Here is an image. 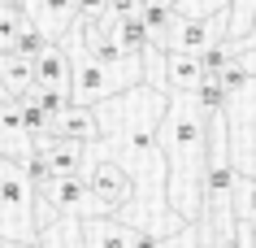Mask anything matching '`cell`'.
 Segmentation results:
<instances>
[{
	"instance_id": "cell-1",
	"label": "cell",
	"mask_w": 256,
	"mask_h": 248,
	"mask_svg": "<svg viewBox=\"0 0 256 248\" xmlns=\"http://www.w3.org/2000/svg\"><path fill=\"white\" fill-rule=\"evenodd\" d=\"M165 157V200L182 222L204 213V157H208V118L200 113L191 92H170L161 122Z\"/></svg>"
},
{
	"instance_id": "cell-2",
	"label": "cell",
	"mask_w": 256,
	"mask_h": 248,
	"mask_svg": "<svg viewBox=\"0 0 256 248\" xmlns=\"http://www.w3.org/2000/svg\"><path fill=\"white\" fill-rule=\"evenodd\" d=\"M165 105L170 92L152 87V83H135L126 92L96 100V118H100V139L104 148L96 152L87 144V161L96 157H122V152H148L161 144V122H165Z\"/></svg>"
},
{
	"instance_id": "cell-3",
	"label": "cell",
	"mask_w": 256,
	"mask_h": 248,
	"mask_svg": "<svg viewBox=\"0 0 256 248\" xmlns=\"http://www.w3.org/2000/svg\"><path fill=\"white\" fill-rule=\"evenodd\" d=\"M35 187H30L22 161L0 157V239L35 244Z\"/></svg>"
},
{
	"instance_id": "cell-4",
	"label": "cell",
	"mask_w": 256,
	"mask_h": 248,
	"mask_svg": "<svg viewBox=\"0 0 256 248\" xmlns=\"http://www.w3.org/2000/svg\"><path fill=\"white\" fill-rule=\"evenodd\" d=\"M82 179H87V192H92V213H118V209L135 196L130 170H126L122 161H113V157H96V161H87Z\"/></svg>"
},
{
	"instance_id": "cell-5",
	"label": "cell",
	"mask_w": 256,
	"mask_h": 248,
	"mask_svg": "<svg viewBox=\"0 0 256 248\" xmlns=\"http://www.w3.org/2000/svg\"><path fill=\"white\" fill-rule=\"evenodd\" d=\"M35 196H40L52 213H78V218H92V192H87V179H82V174L48 179Z\"/></svg>"
},
{
	"instance_id": "cell-6",
	"label": "cell",
	"mask_w": 256,
	"mask_h": 248,
	"mask_svg": "<svg viewBox=\"0 0 256 248\" xmlns=\"http://www.w3.org/2000/svg\"><path fill=\"white\" fill-rule=\"evenodd\" d=\"M22 9L48 40H66V31L78 22V5L74 0H22Z\"/></svg>"
},
{
	"instance_id": "cell-7",
	"label": "cell",
	"mask_w": 256,
	"mask_h": 248,
	"mask_svg": "<svg viewBox=\"0 0 256 248\" xmlns=\"http://www.w3.org/2000/svg\"><path fill=\"white\" fill-rule=\"evenodd\" d=\"M135 226L122 222L118 213H92L82 218V248H130L135 244Z\"/></svg>"
},
{
	"instance_id": "cell-8",
	"label": "cell",
	"mask_w": 256,
	"mask_h": 248,
	"mask_svg": "<svg viewBox=\"0 0 256 248\" xmlns=\"http://www.w3.org/2000/svg\"><path fill=\"white\" fill-rule=\"evenodd\" d=\"M35 66V83L40 87H61V92H74V66H70V48L61 40H48L44 53L30 61Z\"/></svg>"
},
{
	"instance_id": "cell-9",
	"label": "cell",
	"mask_w": 256,
	"mask_h": 248,
	"mask_svg": "<svg viewBox=\"0 0 256 248\" xmlns=\"http://www.w3.org/2000/svg\"><path fill=\"white\" fill-rule=\"evenodd\" d=\"M35 148L44 152V161H48V170H52V179H70V174H82V170H87V144H78V139L48 135V139H40Z\"/></svg>"
},
{
	"instance_id": "cell-10",
	"label": "cell",
	"mask_w": 256,
	"mask_h": 248,
	"mask_svg": "<svg viewBox=\"0 0 256 248\" xmlns=\"http://www.w3.org/2000/svg\"><path fill=\"white\" fill-rule=\"evenodd\" d=\"M48 135L78 139V144H96V139H100V118H96V105H74V100H70L66 109L52 118V131H48Z\"/></svg>"
},
{
	"instance_id": "cell-11",
	"label": "cell",
	"mask_w": 256,
	"mask_h": 248,
	"mask_svg": "<svg viewBox=\"0 0 256 248\" xmlns=\"http://www.w3.org/2000/svg\"><path fill=\"white\" fill-rule=\"evenodd\" d=\"M35 148V139L26 135V126L18 118V100H9L0 92V157L9 161H26V152Z\"/></svg>"
},
{
	"instance_id": "cell-12",
	"label": "cell",
	"mask_w": 256,
	"mask_h": 248,
	"mask_svg": "<svg viewBox=\"0 0 256 248\" xmlns=\"http://www.w3.org/2000/svg\"><path fill=\"white\" fill-rule=\"evenodd\" d=\"M35 87V66H30L26 57H18L14 48H4L0 53V92L9 100H22Z\"/></svg>"
},
{
	"instance_id": "cell-13",
	"label": "cell",
	"mask_w": 256,
	"mask_h": 248,
	"mask_svg": "<svg viewBox=\"0 0 256 248\" xmlns=\"http://www.w3.org/2000/svg\"><path fill=\"white\" fill-rule=\"evenodd\" d=\"M108 35H113V40H118L126 53H144V48L152 44V31H148V22H144L139 14H130V18H122V22H113V27H108Z\"/></svg>"
},
{
	"instance_id": "cell-14",
	"label": "cell",
	"mask_w": 256,
	"mask_h": 248,
	"mask_svg": "<svg viewBox=\"0 0 256 248\" xmlns=\"http://www.w3.org/2000/svg\"><path fill=\"white\" fill-rule=\"evenodd\" d=\"M26 22L30 18H26V9H22V0H0V53L14 48L18 31L26 27Z\"/></svg>"
},
{
	"instance_id": "cell-15",
	"label": "cell",
	"mask_w": 256,
	"mask_h": 248,
	"mask_svg": "<svg viewBox=\"0 0 256 248\" xmlns=\"http://www.w3.org/2000/svg\"><path fill=\"white\" fill-rule=\"evenodd\" d=\"M191 96H196V105H200V113H204V118H217V113H226V105H230L226 87H222L217 79H204L200 87L191 92Z\"/></svg>"
},
{
	"instance_id": "cell-16",
	"label": "cell",
	"mask_w": 256,
	"mask_h": 248,
	"mask_svg": "<svg viewBox=\"0 0 256 248\" xmlns=\"http://www.w3.org/2000/svg\"><path fill=\"white\" fill-rule=\"evenodd\" d=\"M44 44H48V35H44L35 22H26V27L18 31V40H14V53H18V57H26V61H35V57L44 53Z\"/></svg>"
},
{
	"instance_id": "cell-17",
	"label": "cell",
	"mask_w": 256,
	"mask_h": 248,
	"mask_svg": "<svg viewBox=\"0 0 256 248\" xmlns=\"http://www.w3.org/2000/svg\"><path fill=\"white\" fill-rule=\"evenodd\" d=\"M217 9H230V0H174L178 18H208Z\"/></svg>"
},
{
	"instance_id": "cell-18",
	"label": "cell",
	"mask_w": 256,
	"mask_h": 248,
	"mask_svg": "<svg viewBox=\"0 0 256 248\" xmlns=\"http://www.w3.org/2000/svg\"><path fill=\"white\" fill-rule=\"evenodd\" d=\"M256 0H230V22H226V40H243L248 31V18H252Z\"/></svg>"
},
{
	"instance_id": "cell-19",
	"label": "cell",
	"mask_w": 256,
	"mask_h": 248,
	"mask_svg": "<svg viewBox=\"0 0 256 248\" xmlns=\"http://www.w3.org/2000/svg\"><path fill=\"white\" fill-rule=\"evenodd\" d=\"M35 105H40L48 118H56V113L70 105V92H61V87H40V83H35Z\"/></svg>"
},
{
	"instance_id": "cell-20",
	"label": "cell",
	"mask_w": 256,
	"mask_h": 248,
	"mask_svg": "<svg viewBox=\"0 0 256 248\" xmlns=\"http://www.w3.org/2000/svg\"><path fill=\"white\" fill-rule=\"evenodd\" d=\"M139 5H144V0H104V14L96 18V22H100V27H113V22H122V18H130V14H139Z\"/></svg>"
},
{
	"instance_id": "cell-21",
	"label": "cell",
	"mask_w": 256,
	"mask_h": 248,
	"mask_svg": "<svg viewBox=\"0 0 256 248\" xmlns=\"http://www.w3.org/2000/svg\"><path fill=\"white\" fill-rule=\"evenodd\" d=\"M22 170H26V179H30V187H35V192H40L44 183L52 179V170H48V161H44V152H40V148H30V152H26Z\"/></svg>"
},
{
	"instance_id": "cell-22",
	"label": "cell",
	"mask_w": 256,
	"mask_h": 248,
	"mask_svg": "<svg viewBox=\"0 0 256 248\" xmlns=\"http://www.w3.org/2000/svg\"><path fill=\"white\" fill-rule=\"evenodd\" d=\"M78 5V18H100L104 14V0H74Z\"/></svg>"
},
{
	"instance_id": "cell-23",
	"label": "cell",
	"mask_w": 256,
	"mask_h": 248,
	"mask_svg": "<svg viewBox=\"0 0 256 248\" xmlns=\"http://www.w3.org/2000/svg\"><path fill=\"white\" fill-rule=\"evenodd\" d=\"M243 40L256 44V5H252V18H248V31H243Z\"/></svg>"
},
{
	"instance_id": "cell-24",
	"label": "cell",
	"mask_w": 256,
	"mask_h": 248,
	"mask_svg": "<svg viewBox=\"0 0 256 248\" xmlns=\"http://www.w3.org/2000/svg\"><path fill=\"white\" fill-rule=\"evenodd\" d=\"M0 248H40V244H14V239H0Z\"/></svg>"
}]
</instances>
